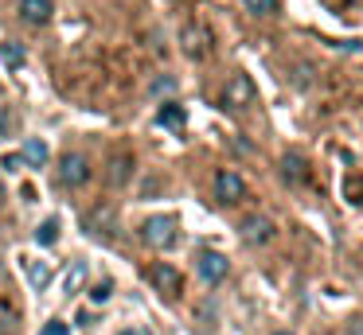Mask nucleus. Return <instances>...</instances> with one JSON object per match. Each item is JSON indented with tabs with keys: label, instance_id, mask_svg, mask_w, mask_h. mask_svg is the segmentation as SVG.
<instances>
[{
	"label": "nucleus",
	"instance_id": "nucleus-21",
	"mask_svg": "<svg viewBox=\"0 0 363 335\" xmlns=\"http://www.w3.org/2000/svg\"><path fill=\"white\" fill-rule=\"evenodd\" d=\"M176 90V78L172 74H160L157 82H152V93H172Z\"/></svg>",
	"mask_w": 363,
	"mask_h": 335
},
{
	"label": "nucleus",
	"instance_id": "nucleus-2",
	"mask_svg": "<svg viewBox=\"0 0 363 335\" xmlns=\"http://www.w3.org/2000/svg\"><path fill=\"white\" fill-rule=\"evenodd\" d=\"M141 238H145V246H152V249H172L176 246V218H168V215L149 218V222L141 226Z\"/></svg>",
	"mask_w": 363,
	"mask_h": 335
},
{
	"label": "nucleus",
	"instance_id": "nucleus-17",
	"mask_svg": "<svg viewBox=\"0 0 363 335\" xmlns=\"http://www.w3.org/2000/svg\"><path fill=\"white\" fill-rule=\"evenodd\" d=\"M113 296V280H98V285H90V300L94 304H106Z\"/></svg>",
	"mask_w": 363,
	"mask_h": 335
},
{
	"label": "nucleus",
	"instance_id": "nucleus-18",
	"mask_svg": "<svg viewBox=\"0 0 363 335\" xmlns=\"http://www.w3.org/2000/svg\"><path fill=\"white\" fill-rule=\"evenodd\" d=\"M82 277H86V265H82V261H74V269L67 273V293H74V288L82 285Z\"/></svg>",
	"mask_w": 363,
	"mask_h": 335
},
{
	"label": "nucleus",
	"instance_id": "nucleus-19",
	"mask_svg": "<svg viewBox=\"0 0 363 335\" xmlns=\"http://www.w3.org/2000/svg\"><path fill=\"white\" fill-rule=\"evenodd\" d=\"M12 125H16V117H12V109H9V106H0V140H9Z\"/></svg>",
	"mask_w": 363,
	"mask_h": 335
},
{
	"label": "nucleus",
	"instance_id": "nucleus-25",
	"mask_svg": "<svg viewBox=\"0 0 363 335\" xmlns=\"http://www.w3.org/2000/svg\"><path fill=\"white\" fill-rule=\"evenodd\" d=\"M274 335H293V331H274Z\"/></svg>",
	"mask_w": 363,
	"mask_h": 335
},
{
	"label": "nucleus",
	"instance_id": "nucleus-20",
	"mask_svg": "<svg viewBox=\"0 0 363 335\" xmlns=\"http://www.w3.org/2000/svg\"><path fill=\"white\" fill-rule=\"evenodd\" d=\"M48 280H51V269H48V265H32V285L43 288Z\"/></svg>",
	"mask_w": 363,
	"mask_h": 335
},
{
	"label": "nucleus",
	"instance_id": "nucleus-24",
	"mask_svg": "<svg viewBox=\"0 0 363 335\" xmlns=\"http://www.w3.org/2000/svg\"><path fill=\"white\" fill-rule=\"evenodd\" d=\"M0 203H4V183H0Z\"/></svg>",
	"mask_w": 363,
	"mask_h": 335
},
{
	"label": "nucleus",
	"instance_id": "nucleus-11",
	"mask_svg": "<svg viewBox=\"0 0 363 335\" xmlns=\"http://www.w3.org/2000/svg\"><path fill=\"white\" fill-rule=\"evenodd\" d=\"M281 179H285V183H305V179H308V164L301 160L297 152H285L281 156Z\"/></svg>",
	"mask_w": 363,
	"mask_h": 335
},
{
	"label": "nucleus",
	"instance_id": "nucleus-14",
	"mask_svg": "<svg viewBox=\"0 0 363 335\" xmlns=\"http://www.w3.org/2000/svg\"><path fill=\"white\" fill-rule=\"evenodd\" d=\"M157 125H164V129H180V125H184V109L176 106V101H164V106L157 109Z\"/></svg>",
	"mask_w": 363,
	"mask_h": 335
},
{
	"label": "nucleus",
	"instance_id": "nucleus-6",
	"mask_svg": "<svg viewBox=\"0 0 363 335\" xmlns=\"http://www.w3.org/2000/svg\"><path fill=\"white\" fill-rule=\"evenodd\" d=\"M180 43H184V55H188V59H203L207 43H211V31H207L203 23H184Z\"/></svg>",
	"mask_w": 363,
	"mask_h": 335
},
{
	"label": "nucleus",
	"instance_id": "nucleus-16",
	"mask_svg": "<svg viewBox=\"0 0 363 335\" xmlns=\"http://www.w3.org/2000/svg\"><path fill=\"white\" fill-rule=\"evenodd\" d=\"M246 4V12H254V16H274L277 12V0H242Z\"/></svg>",
	"mask_w": 363,
	"mask_h": 335
},
{
	"label": "nucleus",
	"instance_id": "nucleus-22",
	"mask_svg": "<svg viewBox=\"0 0 363 335\" xmlns=\"http://www.w3.org/2000/svg\"><path fill=\"white\" fill-rule=\"evenodd\" d=\"M40 335H67V324H63V319H51V324L43 327Z\"/></svg>",
	"mask_w": 363,
	"mask_h": 335
},
{
	"label": "nucleus",
	"instance_id": "nucleus-9",
	"mask_svg": "<svg viewBox=\"0 0 363 335\" xmlns=\"http://www.w3.org/2000/svg\"><path fill=\"white\" fill-rule=\"evenodd\" d=\"M51 160V144L43 137H28L24 148H20V164H28V168H43V164Z\"/></svg>",
	"mask_w": 363,
	"mask_h": 335
},
{
	"label": "nucleus",
	"instance_id": "nucleus-3",
	"mask_svg": "<svg viewBox=\"0 0 363 335\" xmlns=\"http://www.w3.org/2000/svg\"><path fill=\"white\" fill-rule=\"evenodd\" d=\"M227 269H230V261H227V254H219V249H203V254L196 257V273L207 280V285H219V280L227 277Z\"/></svg>",
	"mask_w": 363,
	"mask_h": 335
},
{
	"label": "nucleus",
	"instance_id": "nucleus-5",
	"mask_svg": "<svg viewBox=\"0 0 363 335\" xmlns=\"http://www.w3.org/2000/svg\"><path fill=\"white\" fill-rule=\"evenodd\" d=\"M254 106V82L246 74H235L223 90V109H246Z\"/></svg>",
	"mask_w": 363,
	"mask_h": 335
},
{
	"label": "nucleus",
	"instance_id": "nucleus-15",
	"mask_svg": "<svg viewBox=\"0 0 363 335\" xmlns=\"http://www.w3.org/2000/svg\"><path fill=\"white\" fill-rule=\"evenodd\" d=\"M35 242H40V246H55L59 242V218H48V222L35 230Z\"/></svg>",
	"mask_w": 363,
	"mask_h": 335
},
{
	"label": "nucleus",
	"instance_id": "nucleus-7",
	"mask_svg": "<svg viewBox=\"0 0 363 335\" xmlns=\"http://www.w3.org/2000/svg\"><path fill=\"white\" fill-rule=\"evenodd\" d=\"M242 242L246 246H266L269 238H274V222L269 218H262V215H250V218H242Z\"/></svg>",
	"mask_w": 363,
	"mask_h": 335
},
{
	"label": "nucleus",
	"instance_id": "nucleus-12",
	"mask_svg": "<svg viewBox=\"0 0 363 335\" xmlns=\"http://www.w3.org/2000/svg\"><path fill=\"white\" fill-rule=\"evenodd\" d=\"M133 156H113L110 160V171H106V179H110L113 187H125L129 183V176H133Z\"/></svg>",
	"mask_w": 363,
	"mask_h": 335
},
{
	"label": "nucleus",
	"instance_id": "nucleus-10",
	"mask_svg": "<svg viewBox=\"0 0 363 335\" xmlns=\"http://www.w3.org/2000/svg\"><path fill=\"white\" fill-rule=\"evenodd\" d=\"M149 277H152V285H157L160 293H180V285H184V280H180V273H176L172 265H164V261H160V265H152V269H149Z\"/></svg>",
	"mask_w": 363,
	"mask_h": 335
},
{
	"label": "nucleus",
	"instance_id": "nucleus-26",
	"mask_svg": "<svg viewBox=\"0 0 363 335\" xmlns=\"http://www.w3.org/2000/svg\"><path fill=\"white\" fill-rule=\"evenodd\" d=\"M176 4H184V0H176Z\"/></svg>",
	"mask_w": 363,
	"mask_h": 335
},
{
	"label": "nucleus",
	"instance_id": "nucleus-1",
	"mask_svg": "<svg viewBox=\"0 0 363 335\" xmlns=\"http://www.w3.org/2000/svg\"><path fill=\"white\" fill-rule=\"evenodd\" d=\"M55 176H59V187H71V191H74V187H82L90 176H94V168H90V160L82 152H67L63 160H59Z\"/></svg>",
	"mask_w": 363,
	"mask_h": 335
},
{
	"label": "nucleus",
	"instance_id": "nucleus-8",
	"mask_svg": "<svg viewBox=\"0 0 363 335\" xmlns=\"http://www.w3.org/2000/svg\"><path fill=\"white\" fill-rule=\"evenodd\" d=\"M51 16H55V4H51V0H20V20H24L28 28H43Z\"/></svg>",
	"mask_w": 363,
	"mask_h": 335
},
{
	"label": "nucleus",
	"instance_id": "nucleus-13",
	"mask_svg": "<svg viewBox=\"0 0 363 335\" xmlns=\"http://www.w3.org/2000/svg\"><path fill=\"white\" fill-rule=\"evenodd\" d=\"M0 62H4V67H12V70H20L28 62V51L16 43V39H4V43H0Z\"/></svg>",
	"mask_w": 363,
	"mask_h": 335
},
{
	"label": "nucleus",
	"instance_id": "nucleus-4",
	"mask_svg": "<svg viewBox=\"0 0 363 335\" xmlns=\"http://www.w3.org/2000/svg\"><path fill=\"white\" fill-rule=\"evenodd\" d=\"M215 195H219V203H242L246 199L242 176L230 171V168H219V171H215Z\"/></svg>",
	"mask_w": 363,
	"mask_h": 335
},
{
	"label": "nucleus",
	"instance_id": "nucleus-23",
	"mask_svg": "<svg viewBox=\"0 0 363 335\" xmlns=\"http://www.w3.org/2000/svg\"><path fill=\"white\" fill-rule=\"evenodd\" d=\"M118 335H149V331H141V327H125V331H118Z\"/></svg>",
	"mask_w": 363,
	"mask_h": 335
}]
</instances>
